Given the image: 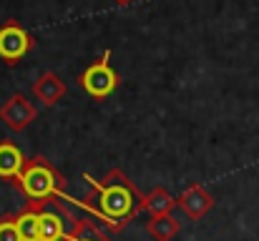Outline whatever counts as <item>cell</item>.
Instances as JSON below:
<instances>
[{
	"instance_id": "30bf717a",
	"label": "cell",
	"mask_w": 259,
	"mask_h": 241,
	"mask_svg": "<svg viewBox=\"0 0 259 241\" xmlns=\"http://www.w3.org/2000/svg\"><path fill=\"white\" fill-rule=\"evenodd\" d=\"M61 93H63V83L56 78L53 73H46L43 78L35 83V95H38L46 106L56 103V101L61 98Z\"/></svg>"
},
{
	"instance_id": "5b68a950",
	"label": "cell",
	"mask_w": 259,
	"mask_h": 241,
	"mask_svg": "<svg viewBox=\"0 0 259 241\" xmlns=\"http://www.w3.org/2000/svg\"><path fill=\"white\" fill-rule=\"evenodd\" d=\"M211 196L204 191V188H199V186H191L181 199H179V206L184 209V214L189 216V219H201L209 209H211Z\"/></svg>"
},
{
	"instance_id": "9a60e30c",
	"label": "cell",
	"mask_w": 259,
	"mask_h": 241,
	"mask_svg": "<svg viewBox=\"0 0 259 241\" xmlns=\"http://www.w3.org/2000/svg\"><path fill=\"white\" fill-rule=\"evenodd\" d=\"M116 3H118V5H128L131 0H116Z\"/></svg>"
},
{
	"instance_id": "8992f818",
	"label": "cell",
	"mask_w": 259,
	"mask_h": 241,
	"mask_svg": "<svg viewBox=\"0 0 259 241\" xmlns=\"http://www.w3.org/2000/svg\"><path fill=\"white\" fill-rule=\"evenodd\" d=\"M25 168V159L18 146L0 143V178H20Z\"/></svg>"
},
{
	"instance_id": "9c48e42d",
	"label": "cell",
	"mask_w": 259,
	"mask_h": 241,
	"mask_svg": "<svg viewBox=\"0 0 259 241\" xmlns=\"http://www.w3.org/2000/svg\"><path fill=\"white\" fill-rule=\"evenodd\" d=\"M38 216H40V241H63L68 236L61 216H56L53 211H40Z\"/></svg>"
},
{
	"instance_id": "7c38bea8",
	"label": "cell",
	"mask_w": 259,
	"mask_h": 241,
	"mask_svg": "<svg viewBox=\"0 0 259 241\" xmlns=\"http://www.w3.org/2000/svg\"><path fill=\"white\" fill-rule=\"evenodd\" d=\"M179 231V224L174 221L171 216H159L154 221H149V234L156 241H171Z\"/></svg>"
},
{
	"instance_id": "52a82bcc",
	"label": "cell",
	"mask_w": 259,
	"mask_h": 241,
	"mask_svg": "<svg viewBox=\"0 0 259 241\" xmlns=\"http://www.w3.org/2000/svg\"><path fill=\"white\" fill-rule=\"evenodd\" d=\"M0 116L8 121V126H10V128L20 131V128H23V126H28V121L33 118V108L25 103V98L15 95V98H10V103L0 111Z\"/></svg>"
},
{
	"instance_id": "4fadbf2b",
	"label": "cell",
	"mask_w": 259,
	"mask_h": 241,
	"mask_svg": "<svg viewBox=\"0 0 259 241\" xmlns=\"http://www.w3.org/2000/svg\"><path fill=\"white\" fill-rule=\"evenodd\" d=\"M0 241H23L20 234H18L15 219H10V216H3L0 219Z\"/></svg>"
},
{
	"instance_id": "5bb4252c",
	"label": "cell",
	"mask_w": 259,
	"mask_h": 241,
	"mask_svg": "<svg viewBox=\"0 0 259 241\" xmlns=\"http://www.w3.org/2000/svg\"><path fill=\"white\" fill-rule=\"evenodd\" d=\"M63 241H91V239H86V236H71V234H68Z\"/></svg>"
},
{
	"instance_id": "6da1fadb",
	"label": "cell",
	"mask_w": 259,
	"mask_h": 241,
	"mask_svg": "<svg viewBox=\"0 0 259 241\" xmlns=\"http://www.w3.org/2000/svg\"><path fill=\"white\" fill-rule=\"evenodd\" d=\"M86 181H91V183H93V188L98 191V209H91V206H86L83 201L66 196L63 191H61V196H58V199L71 201V204H76V206H83V211L93 214V216H98V219H103L113 231L123 229V226H126V221L136 214L139 204H144V199L136 194V188L128 183V178H126L123 173H118V171H113L103 183H101V181H96V178H91V176H86Z\"/></svg>"
},
{
	"instance_id": "8fae6325",
	"label": "cell",
	"mask_w": 259,
	"mask_h": 241,
	"mask_svg": "<svg viewBox=\"0 0 259 241\" xmlns=\"http://www.w3.org/2000/svg\"><path fill=\"white\" fill-rule=\"evenodd\" d=\"M154 219H159V216H169V211H171V206H174V201H171V196L166 194V191H154L151 196H146L144 199V204H141Z\"/></svg>"
},
{
	"instance_id": "ba28073f",
	"label": "cell",
	"mask_w": 259,
	"mask_h": 241,
	"mask_svg": "<svg viewBox=\"0 0 259 241\" xmlns=\"http://www.w3.org/2000/svg\"><path fill=\"white\" fill-rule=\"evenodd\" d=\"M38 214L40 211L28 209L20 216H15V226H18V234L23 241H40V216Z\"/></svg>"
},
{
	"instance_id": "3957f363",
	"label": "cell",
	"mask_w": 259,
	"mask_h": 241,
	"mask_svg": "<svg viewBox=\"0 0 259 241\" xmlns=\"http://www.w3.org/2000/svg\"><path fill=\"white\" fill-rule=\"evenodd\" d=\"M108 61H111V51H106L101 61H96L93 66H88L86 71L81 73V78H78L81 88L86 90L91 98H106L118 85V76H116V71L111 68Z\"/></svg>"
},
{
	"instance_id": "7a4b0ae2",
	"label": "cell",
	"mask_w": 259,
	"mask_h": 241,
	"mask_svg": "<svg viewBox=\"0 0 259 241\" xmlns=\"http://www.w3.org/2000/svg\"><path fill=\"white\" fill-rule=\"evenodd\" d=\"M18 183H20L23 194H25L33 204H43L46 199L58 196V194L63 191V188H61L63 178L43 159H35V161H30V163H25V168H23Z\"/></svg>"
},
{
	"instance_id": "277c9868",
	"label": "cell",
	"mask_w": 259,
	"mask_h": 241,
	"mask_svg": "<svg viewBox=\"0 0 259 241\" xmlns=\"http://www.w3.org/2000/svg\"><path fill=\"white\" fill-rule=\"evenodd\" d=\"M30 45H33V38H30V33L23 25L10 20L8 25L0 28V58L5 63H10V66L18 63L30 51Z\"/></svg>"
}]
</instances>
